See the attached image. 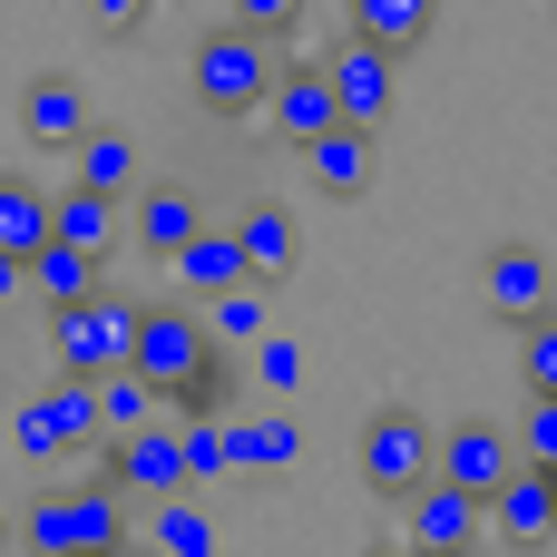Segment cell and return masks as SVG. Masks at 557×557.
Segmentation results:
<instances>
[{"label": "cell", "instance_id": "1", "mask_svg": "<svg viewBox=\"0 0 557 557\" xmlns=\"http://www.w3.org/2000/svg\"><path fill=\"white\" fill-rule=\"evenodd\" d=\"M137 294H117V284H88L78 304H49V362L59 372H78V382H98V372H117L127 362V333H137Z\"/></svg>", "mask_w": 557, "mask_h": 557}, {"label": "cell", "instance_id": "2", "mask_svg": "<svg viewBox=\"0 0 557 557\" xmlns=\"http://www.w3.org/2000/svg\"><path fill=\"white\" fill-rule=\"evenodd\" d=\"M264 78H274V39H255V29H235V20L186 49V88H196L206 117H255Z\"/></svg>", "mask_w": 557, "mask_h": 557}, {"label": "cell", "instance_id": "3", "mask_svg": "<svg viewBox=\"0 0 557 557\" xmlns=\"http://www.w3.org/2000/svg\"><path fill=\"white\" fill-rule=\"evenodd\" d=\"M98 441V411H88V382L78 372H49L20 411H10V450L29 460V470H49V460H69V450H88Z\"/></svg>", "mask_w": 557, "mask_h": 557}, {"label": "cell", "instance_id": "4", "mask_svg": "<svg viewBox=\"0 0 557 557\" xmlns=\"http://www.w3.org/2000/svg\"><path fill=\"white\" fill-rule=\"evenodd\" d=\"M352 470H362V490H382V499L421 490V480H431V421H421L411 401L372 411V421H362V441H352Z\"/></svg>", "mask_w": 557, "mask_h": 557}, {"label": "cell", "instance_id": "5", "mask_svg": "<svg viewBox=\"0 0 557 557\" xmlns=\"http://www.w3.org/2000/svg\"><path fill=\"white\" fill-rule=\"evenodd\" d=\"M323 88H333V117L343 127H382L392 108H401V69H392V49L382 39H333V59H323Z\"/></svg>", "mask_w": 557, "mask_h": 557}, {"label": "cell", "instance_id": "6", "mask_svg": "<svg viewBox=\"0 0 557 557\" xmlns=\"http://www.w3.org/2000/svg\"><path fill=\"white\" fill-rule=\"evenodd\" d=\"M206 352H215V343H206V323H196V313H176V304H147V313H137V333H127V372H137L157 401H166Z\"/></svg>", "mask_w": 557, "mask_h": 557}, {"label": "cell", "instance_id": "7", "mask_svg": "<svg viewBox=\"0 0 557 557\" xmlns=\"http://www.w3.org/2000/svg\"><path fill=\"white\" fill-rule=\"evenodd\" d=\"M98 480H108L117 499H176V490H186V470H176V431H166V421L108 431V450H98Z\"/></svg>", "mask_w": 557, "mask_h": 557}, {"label": "cell", "instance_id": "8", "mask_svg": "<svg viewBox=\"0 0 557 557\" xmlns=\"http://www.w3.org/2000/svg\"><path fill=\"white\" fill-rule=\"evenodd\" d=\"M255 127H264V137H284V147L323 137V127H333L323 59H274V78H264V98H255Z\"/></svg>", "mask_w": 557, "mask_h": 557}, {"label": "cell", "instance_id": "9", "mask_svg": "<svg viewBox=\"0 0 557 557\" xmlns=\"http://www.w3.org/2000/svg\"><path fill=\"white\" fill-rule=\"evenodd\" d=\"M480 519H490V529H499V539H509L519 557H539V548L557 539V470L519 460V470H509V480L480 499Z\"/></svg>", "mask_w": 557, "mask_h": 557}, {"label": "cell", "instance_id": "10", "mask_svg": "<svg viewBox=\"0 0 557 557\" xmlns=\"http://www.w3.org/2000/svg\"><path fill=\"white\" fill-rule=\"evenodd\" d=\"M401 548H421V557H460V548H480V499H470V490H450V480H421V490H401Z\"/></svg>", "mask_w": 557, "mask_h": 557}, {"label": "cell", "instance_id": "11", "mask_svg": "<svg viewBox=\"0 0 557 557\" xmlns=\"http://www.w3.org/2000/svg\"><path fill=\"white\" fill-rule=\"evenodd\" d=\"M509 470H519V450H509V431H499V421H460V431H431V480H450V490L490 499Z\"/></svg>", "mask_w": 557, "mask_h": 557}, {"label": "cell", "instance_id": "12", "mask_svg": "<svg viewBox=\"0 0 557 557\" xmlns=\"http://www.w3.org/2000/svg\"><path fill=\"white\" fill-rule=\"evenodd\" d=\"M20 137H29V147H59V157H69V147L88 137V88H78L69 69H39V78L20 88Z\"/></svg>", "mask_w": 557, "mask_h": 557}, {"label": "cell", "instance_id": "13", "mask_svg": "<svg viewBox=\"0 0 557 557\" xmlns=\"http://www.w3.org/2000/svg\"><path fill=\"white\" fill-rule=\"evenodd\" d=\"M548 294H557V274H548V255H539V245H499V255L480 264V304H490L499 323L548 313Z\"/></svg>", "mask_w": 557, "mask_h": 557}, {"label": "cell", "instance_id": "14", "mask_svg": "<svg viewBox=\"0 0 557 557\" xmlns=\"http://www.w3.org/2000/svg\"><path fill=\"white\" fill-rule=\"evenodd\" d=\"M304 166H313V186L333 196V206H352L362 186H372V127H323V137H304Z\"/></svg>", "mask_w": 557, "mask_h": 557}, {"label": "cell", "instance_id": "15", "mask_svg": "<svg viewBox=\"0 0 557 557\" xmlns=\"http://www.w3.org/2000/svg\"><path fill=\"white\" fill-rule=\"evenodd\" d=\"M294 460H304V431L284 411H255V421L225 431V470H245V480H284Z\"/></svg>", "mask_w": 557, "mask_h": 557}, {"label": "cell", "instance_id": "16", "mask_svg": "<svg viewBox=\"0 0 557 557\" xmlns=\"http://www.w3.org/2000/svg\"><path fill=\"white\" fill-rule=\"evenodd\" d=\"M166 264H176V284H186L196 304H206V294H225V284H245V255H235V225H196V235H186V245H176Z\"/></svg>", "mask_w": 557, "mask_h": 557}, {"label": "cell", "instance_id": "17", "mask_svg": "<svg viewBox=\"0 0 557 557\" xmlns=\"http://www.w3.org/2000/svg\"><path fill=\"white\" fill-rule=\"evenodd\" d=\"M88 284H98V255L59 245V235H39V245L20 255V294H39V304H78Z\"/></svg>", "mask_w": 557, "mask_h": 557}, {"label": "cell", "instance_id": "18", "mask_svg": "<svg viewBox=\"0 0 557 557\" xmlns=\"http://www.w3.org/2000/svg\"><path fill=\"white\" fill-rule=\"evenodd\" d=\"M127 225H137L147 255H176V245L206 225V206H196V186H137V215H127Z\"/></svg>", "mask_w": 557, "mask_h": 557}, {"label": "cell", "instance_id": "19", "mask_svg": "<svg viewBox=\"0 0 557 557\" xmlns=\"http://www.w3.org/2000/svg\"><path fill=\"white\" fill-rule=\"evenodd\" d=\"M343 20H352V39H382V49L401 59V49H421V39H431L441 0H343Z\"/></svg>", "mask_w": 557, "mask_h": 557}, {"label": "cell", "instance_id": "20", "mask_svg": "<svg viewBox=\"0 0 557 557\" xmlns=\"http://www.w3.org/2000/svg\"><path fill=\"white\" fill-rule=\"evenodd\" d=\"M49 235H59V245H78V255H108V245H117V196L59 186V196H49Z\"/></svg>", "mask_w": 557, "mask_h": 557}, {"label": "cell", "instance_id": "21", "mask_svg": "<svg viewBox=\"0 0 557 557\" xmlns=\"http://www.w3.org/2000/svg\"><path fill=\"white\" fill-rule=\"evenodd\" d=\"M69 157H78V186H88V196H137V137H117V127H88Z\"/></svg>", "mask_w": 557, "mask_h": 557}, {"label": "cell", "instance_id": "22", "mask_svg": "<svg viewBox=\"0 0 557 557\" xmlns=\"http://www.w3.org/2000/svg\"><path fill=\"white\" fill-rule=\"evenodd\" d=\"M235 255H245L255 284H284V274H294V215H284V206H255V215L235 225Z\"/></svg>", "mask_w": 557, "mask_h": 557}, {"label": "cell", "instance_id": "23", "mask_svg": "<svg viewBox=\"0 0 557 557\" xmlns=\"http://www.w3.org/2000/svg\"><path fill=\"white\" fill-rule=\"evenodd\" d=\"M196 323H206V343H215V352H225V343H264V284L245 274V284L206 294V313H196Z\"/></svg>", "mask_w": 557, "mask_h": 557}, {"label": "cell", "instance_id": "24", "mask_svg": "<svg viewBox=\"0 0 557 557\" xmlns=\"http://www.w3.org/2000/svg\"><path fill=\"white\" fill-rule=\"evenodd\" d=\"M88 411H98V431H137V421H166V401H157V392H147L127 362L88 382Z\"/></svg>", "mask_w": 557, "mask_h": 557}, {"label": "cell", "instance_id": "25", "mask_svg": "<svg viewBox=\"0 0 557 557\" xmlns=\"http://www.w3.org/2000/svg\"><path fill=\"white\" fill-rule=\"evenodd\" d=\"M166 431H176L186 490H215V480H225V421H215V411H186V421H166Z\"/></svg>", "mask_w": 557, "mask_h": 557}, {"label": "cell", "instance_id": "26", "mask_svg": "<svg viewBox=\"0 0 557 557\" xmlns=\"http://www.w3.org/2000/svg\"><path fill=\"white\" fill-rule=\"evenodd\" d=\"M39 235H49V186H29V176H0V255L20 264Z\"/></svg>", "mask_w": 557, "mask_h": 557}, {"label": "cell", "instance_id": "27", "mask_svg": "<svg viewBox=\"0 0 557 557\" xmlns=\"http://www.w3.org/2000/svg\"><path fill=\"white\" fill-rule=\"evenodd\" d=\"M157 557H215V519L196 509V490L157 499Z\"/></svg>", "mask_w": 557, "mask_h": 557}, {"label": "cell", "instance_id": "28", "mask_svg": "<svg viewBox=\"0 0 557 557\" xmlns=\"http://www.w3.org/2000/svg\"><path fill=\"white\" fill-rule=\"evenodd\" d=\"M69 519H78V548H127V499H117L108 480L69 490Z\"/></svg>", "mask_w": 557, "mask_h": 557}, {"label": "cell", "instance_id": "29", "mask_svg": "<svg viewBox=\"0 0 557 557\" xmlns=\"http://www.w3.org/2000/svg\"><path fill=\"white\" fill-rule=\"evenodd\" d=\"M20 548H29V557H69V548H78L69 490H59V499H29V509H20Z\"/></svg>", "mask_w": 557, "mask_h": 557}, {"label": "cell", "instance_id": "30", "mask_svg": "<svg viewBox=\"0 0 557 557\" xmlns=\"http://www.w3.org/2000/svg\"><path fill=\"white\" fill-rule=\"evenodd\" d=\"M509 450H519V460H539V470H557V392H529V411H519Z\"/></svg>", "mask_w": 557, "mask_h": 557}, {"label": "cell", "instance_id": "31", "mask_svg": "<svg viewBox=\"0 0 557 557\" xmlns=\"http://www.w3.org/2000/svg\"><path fill=\"white\" fill-rule=\"evenodd\" d=\"M519 382H529V392H557V323L548 313L519 323Z\"/></svg>", "mask_w": 557, "mask_h": 557}, {"label": "cell", "instance_id": "32", "mask_svg": "<svg viewBox=\"0 0 557 557\" xmlns=\"http://www.w3.org/2000/svg\"><path fill=\"white\" fill-rule=\"evenodd\" d=\"M225 10H235V29H255V39H274V29L304 20V0H225Z\"/></svg>", "mask_w": 557, "mask_h": 557}, {"label": "cell", "instance_id": "33", "mask_svg": "<svg viewBox=\"0 0 557 557\" xmlns=\"http://www.w3.org/2000/svg\"><path fill=\"white\" fill-rule=\"evenodd\" d=\"M255 372H264V392H294V382H304V352H294V343H264Z\"/></svg>", "mask_w": 557, "mask_h": 557}, {"label": "cell", "instance_id": "34", "mask_svg": "<svg viewBox=\"0 0 557 557\" xmlns=\"http://www.w3.org/2000/svg\"><path fill=\"white\" fill-rule=\"evenodd\" d=\"M147 10H157V0H88V20H98V29H137Z\"/></svg>", "mask_w": 557, "mask_h": 557}, {"label": "cell", "instance_id": "35", "mask_svg": "<svg viewBox=\"0 0 557 557\" xmlns=\"http://www.w3.org/2000/svg\"><path fill=\"white\" fill-rule=\"evenodd\" d=\"M10 294H20V264H10V255H0V304H10Z\"/></svg>", "mask_w": 557, "mask_h": 557}, {"label": "cell", "instance_id": "36", "mask_svg": "<svg viewBox=\"0 0 557 557\" xmlns=\"http://www.w3.org/2000/svg\"><path fill=\"white\" fill-rule=\"evenodd\" d=\"M362 557H421V548H401V539H382V548H362Z\"/></svg>", "mask_w": 557, "mask_h": 557}, {"label": "cell", "instance_id": "37", "mask_svg": "<svg viewBox=\"0 0 557 557\" xmlns=\"http://www.w3.org/2000/svg\"><path fill=\"white\" fill-rule=\"evenodd\" d=\"M69 557H127V548H69Z\"/></svg>", "mask_w": 557, "mask_h": 557}, {"label": "cell", "instance_id": "38", "mask_svg": "<svg viewBox=\"0 0 557 557\" xmlns=\"http://www.w3.org/2000/svg\"><path fill=\"white\" fill-rule=\"evenodd\" d=\"M0 539H10V499H0Z\"/></svg>", "mask_w": 557, "mask_h": 557}, {"label": "cell", "instance_id": "39", "mask_svg": "<svg viewBox=\"0 0 557 557\" xmlns=\"http://www.w3.org/2000/svg\"><path fill=\"white\" fill-rule=\"evenodd\" d=\"M460 557H470V548H460Z\"/></svg>", "mask_w": 557, "mask_h": 557}]
</instances>
